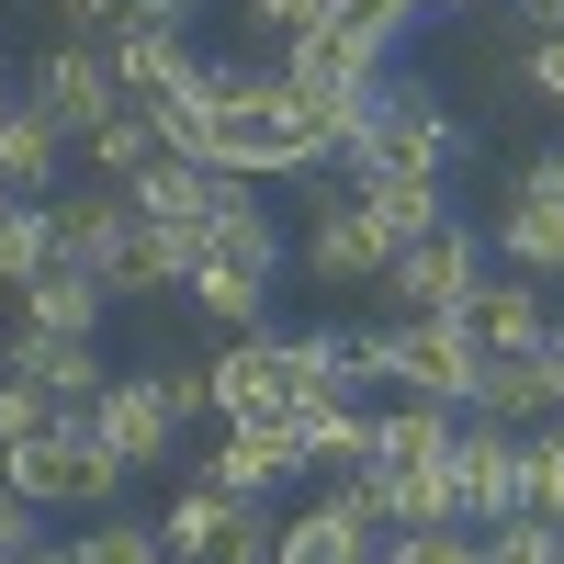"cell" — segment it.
I'll return each mask as SVG.
<instances>
[{"instance_id":"19","label":"cell","mask_w":564,"mask_h":564,"mask_svg":"<svg viewBox=\"0 0 564 564\" xmlns=\"http://www.w3.org/2000/svg\"><path fill=\"white\" fill-rule=\"evenodd\" d=\"M45 226H57V260H90V271H102L113 238L135 226V204L113 193V181H90V193H45Z\"/></svg>"},{"instance_id":"16","label":"cell","mask_w":564,"mask_h":564,"mask_svg":"<svg viewBox=\"0 0 564 564\" xmlns=\"http://www.w3.org/2000/svg\"><path fill=\"white\" fill-rule=\"evenodd\" d=\"M102 271L90 260H45V271H23L12 282V327H68V339H102Z\"/></svg>"},{"instance_id":"38","label":"cell","mask_w":564,"mask_h":564,"mask_svg":"<svg viewBox=\"0 0 564 564\" xmlns=\"http://www.w3.org/2000/svg\"><path fill=\"white\" fill-rule=\"evenodd\" d=\"M520 193H531V204H564V148H542V159L520 170Z\"/></svg>"},{"instance_id":"31","label":"cell","mask_w":564,"mask_h":564,"mask_svg":"<svg viewBox=\"0 0 564 564\" xmlns=\"http://www.w3.org/2000/svg\"><path fill=\"white\" fill-rule=\"evenodd\" d=\"M45 260H57L45 204H12V215H0V282H23V271H45Z\"/></svg>"},{"instance_id":"41","label":"cell","mask_w":564,"mask_h":564,"mask_svg":"<svg viewBox=\"0 0 564 564\" xmlns=\"http://www.w3.org/2000/svg\"><path fill=\"white\" fill-rule=\"evenodd\" d=\"M23 564H79V553H68V542H34V553H23Z\"/></svg>"},{"instance_id":"9","label":"cell","mask_w":564,"mask_h":564,"mask_svg":"<svg viewBox=\"0 0 564 564\" xmlns=\"http://www.w3.org/2000/svg\"><path fill=\"white\" fill-rule=\"evenodd\" d=\"M475 282H486V238H475V226H430L417 249H395L384 294H395L406 316H463V305H475Z\"/></svg>"},{"instance_id":"4","label":"cell","mask_w":564,"mask_h":564,"mask_svg":"<svg viewBox=\"0 0 564 564\" xmlns=\"http://www.w3.org/2000/svg\"><path fill=\"white\" fill-rule=\"evenodd\" d=\"M0 486L12 497H34V508H113V486H124V463L102 452V430L68 406L57 430H34L23 452H0Z\"/></svg>"},{"instance_id":"17","label":"cell","mask_w":564,"mask_h":564,"mask_svg":"<svg viewBox=\"0 0 564 564\" xmlns=\"http://www.w3.org/2000/svg\"><path fill=\"white\" fill-rule=\"evenodd\" d=\"M0 372L45 384L57 406H90V395L113 384V372H102V339H68V327H12V361H0Z\"/></svg>"},{"instance_id":"8","label":"cell","mask_w":564,"mask_h":564,"mask_svg":"<svg viewBox=\"0 0 564 564\" xmlns=\"http://www.w3.org/2000/svg\"><path fill=\"white\" fill-rule=\"evenodd\" d=\"M124 204L148 215L159 238H193V249H204V226H215L226 204H249V181L215 170V159H148V170L124 181Z\"/></svg>"},{"instance_id":"2","label":"cell","mask_w":564,"mask_h":564,"mask_svg":"<svg viewBox=\"0 0 564 564\" xmlns=\"http://www.w3.org/2000/svg\"><path fill=\"white\" fill-rule=\"evenodd\" d=\"M452 159H463V135H452V113H441V90L430 79H384L361 102V124L327 148V170L339 181H452Z\"/></svg>"},{"instance_id":"23","label":"cell","mask_w":564,"mask_h":564,"mask_svg":"<svg viewBox=\"0 0 564 564\" xmlns=\"http://www.w3.org/2000/svg\"><path fill=\"white\" fill-rule=\"evenodd\" d=\"M181 12H193V0H68V34L124 57V45H148V34H181Z\"/></svg>"},{"instance_id":"27","label":"cell","mask_w":564,"mask_h":564,"mask_svg":"<svg viewBox=\"0 0 564 564\" xmlns=\"http://www.w3.org/2000/svg\"><path fill=\"white\" fill-rule=\"evenodd\" d=\"M497 249H508V271L553 282V271H564V204H531V193H508V215H497Z\"/></svg>"},{"instance_id":"5","label":"cell","mask_w":564,"mask_h":564,"mask_svg":"<svg viewBox=\"0 0 564 564\" xmlns=\"http://www.w3.org/2000/svg\"><path fill=\"white\" fill-rule=\"evenodd\" d=\"M159 553H170V564H260V553H271V508L193 475V486L159 508Z\"/></svg>"},{"instance_id":"25","label":"cell","mask_w":564,"mask_h":564,"mask_svg":"<svg viewBox=\"0 0 564 564\" xmlns=\"http://www.w3.org/2000/svg\"><path fill=\"white\" fill-rule=\"evenodd\" d=\"M79 159H90V181H113V193H124V181L148 170V159H170V148H159V124H148V102H113L102 124L79 135Z\"/></svg>"},{"instance_id":"13","label":"cell","mask_w":564,"mask_h":564,"mask_svg":"<svg viewBox=\"0 0 564 564\" xmlns=\"http://www.w3.org/2000/svg\"><path fill=\"white\" fill-rule=\"evenodd\" d=\"M79 417L102 430V452L124 463V475H135V463H170V452H181V417L159 406V384H148V372H113V384L90 395Z\"/></svg>"},{"instance_id":"14","label":"cell","mask_w":564,"mask_h":564,"mask_svg":"<svg viewBox=\"0 0 564 564\" xmlns=\"http://www.w3.org/2000/svg\"><path fill=\"white\" fill-rule=\"evenodd\" d=\"M463 339H475L486 361H531L553 339V294L531 271H508V282H475V305H463Z\"/></svg>"},{"instance_id":"11","label":"cell","mask_w":564,"mask_h":564,"mask_svg":"<svg viewBox=\"0 0 564 564\" xmlns=\"http://www.w3.org/2000/svg\"><path fill=\"white\" fill-rule=\"evenodd\" d=\"M23 102H34L45 124H57V135H68V148H79V135H90V124H102V113L124 102V68L102 57V45H79V34H68V45H57V57H45V68L23 79Z\"/></svg>"},{"instance_id":"12","label":"cell","mask_w":564,"mask_h":564,"mask_svg":"<svg viewBox=\"0 0 564 564\" xmlns=\"http://www.w3.org/2000/svg\"><path fill=\"white\" fill-rule=\"evenodd\" d=\"M294 475H305V430H294V417H226V441L204 452V486L260 497V508H271V486H294Z\"/></svg>"},{"instance_id":"29","label":"cell","mask_w":564,"mask_h":564,"mask_svg":"<svg viewBox=\"0 0 564 564\" xmlns=\"http://www.w3.org/2000/svg\"><path fill=\"white\" fill-rule=\"evenodd\" d=\"M238 23H249V57H294L327 23V0H238Z\"/></svg>"},{"instance_id":"42","label":"cell","mask_w":564,"mask_h":564,"mask_svg":"<svg viewBox=\"0 0 564 564\" xmlns=\"http://www.w3.org/2000/svg\"><path fill=\"white\" fill-rule=\"evenodd\" d=\"M12 102H23V90H12V68H0V124H12Z\"/></svg>"},{"instance_id":"6","label":"cell","mask_w":564,"mask_h":564,"mask_svg":"<svg viewBox=\"0 0 564 564\" xmlns=\"http://www.w3.org/2000/svg\"><path fill=\"white\" fill-rule=\"evenodd\" d=\"M282 90H294V102L316 113V135L339 148V135L361 124V102L384 90V57H372V45H350L339 23H316V34L294 45V57H282Z\"/></svg>"},{"instance_id":"7","label":"cell","mask_w":564,"mask_h":564,"mask_svg":"<svg viewBox=\"0 0 564 564\" xmlns=\"http://www.w3.org/2000/svg\"><path fill=\"white\" fill-rule=\"evenodd\" d=\"M441 475H452L463 531L531 520V497H520V430H497V417H463V430H452V452H441Z\"/></svg>"},{"instance_id":"20","label":"cell","mask_w":564,"mask_h":564,"mask_svg":"<svg viewBox=\"0 0 564 564\" xmlns=\"http://www.w3.org/2000/svg\"><path fill=\"white\" fill-rule=\"evenodd\" d=\"M372 553H384V542H372L339 497H316V508H294V520L271 531V564H372Z\"/></svg>"},{"instance_id":"45","label":"cell","mask_w":564,"mask_h":564,"mask_svg":"<svg viewBox=\"0 0 564 564\" xmlns=\"http://www.w3.org/2000/svg\"><path fill=\"white\" fill-rule=\"evenodd\" d=\"M372 564H395V553H372Z\"/></svg>"},{"instance_id":"40","label":"cell","mask_w":564,"mask_h":564,"mask_svg":"<svg viewBox=\"0 0 564 564\" xmlns=\"http://www.w3.org/2000/svg\"><path fill=\"white\" fill-rule=\"evenodd\" d=\"M542 372H553V395H564V316H553V339H542Z\"/></svg>"},{"instance_id":"24","label":"cell","mask_w":564,"mask_h":564,"mask_svg":"<svg viewBox=\"0 0 564 564\" xmlns=\"http://www.w3.org/2000/svg\"><path fill=\"white\" fill-rule=\"evenodd\" d=\"M57 170H68V135L45 124L34 102H12V124H0V181L34 204V193H57Z\"/></svg>"},{"instance_id":"37","label":"cell","mask_w":564,"mask_h":564,"mask_svg":"<svg viewBox=\"0 0 564 564\" xmlns=\"http://www.w3.org/2000/svg\"><path fill=\"white\" fill-rule=\"evenodd\" d=\"M34 520H45V508H34V497H12V486H0V564H23V553L45 542Z\"/></svg>"},{"instance_id":"1","label":"cell","mask_w":564,"mask_h":564,"mask_svg":"<svg viewBox=\"0 0 564 564\" xmlns=\"http://www.w3.org/2000/svg\"><path fill=\"white\" fill-rule=\"evenodd\" d=\"M215 170H238V181L327 170V135H316V113L294 90H282V57H215Z\"/></svg>"},{"instance_id":"32","label":"cell","mask_w":564,"mask_h":564,"mask_svg":"<svg viewBox=\"0 0 564 564\" xmlns=\"http://www.w3.org/2000/svg\"><path fill=\"white\" fill-rule=\"evenodd\" d=\"M57 417H68V406L45 395V384H23V372H0V452H23L34 430H57Z\"/></svg>"},{"instance_id":"10","label":"cell","mask_w":564,"mask_h":564,"mask_svg":"<svg viewBox=\"0 0 564 564\" xmlns=\"http://www.w3.org/2000/svg\"><path fill=\"white\" fill-rule=\"evenodd\" d=\"M384 339H395V384H406V395L475 417V372H486V350L463 339V316H406V327H384Z\"/></svg>"},{"instance_id":"22","label":"cell","mask_w":564,"mask_h":564,"mask_svg":"<svg viewBox=\"0 0 564 564\" xmlns=\"http://www.w3.org/2000/svg\"><path fill=\"white\" fill-rule=\"evenodd\" d=\"M475 417H497V430H542V417H564L542 350H531V361H486V372H475Z\"/></svg>"},{"instance_id":"34","label":"cell","mask_w":564,"mask_h":564,"mask_svg":"<svg viewBox=\"0 0 564 564\" xmlns=\"http://www.w3.org/2000/svg\"><path fill=\"white\" fill-rule=\"evenodd\" d=\"M486 564H564V520H497Z\"/></svg>"},{"instance_id":"15","label":"cell","mask_w":564,"mask_h":564,"mask_svg":"<svg viewBox=\"0 0 564 564\" xmlns=\"http://www.w3.org/2000/svg\"><path fill=\"white\" fill-rule=\"evenodd\" d=\"M204 372H215V417H294V372H282L271 327H238Z\"/></svg>"},{"instance_id":"44","label":"cell","mask_w":564,"mask_h":564,"mask_svg":"<svg viewBox=\"0 0 564 564\" xmlns=\"http://www.w3.org/2000/svg\"><path fill=\"white\" fill-rule=\"evenodd\" d=\"M12 204H23V193H12V181H0V215H12Z\"/></svg>"},{"instance_id":"21","label":"cell","mask_w":564,"mask_h":564,"mask_svg":"<svg viewBox=\"0 0 564 564\" xmlns=\"http://www.w3.org/2000/svg\"><path fill=\"white\" fill-rule=\"evenodd\" d=\"M350 204H361V226H372V238H384V260L395 249H417V238H430V226H452L441 215V181H350Z\"/></svg>"},{"instance_id":"30","label":"cell","mask_w":564,"mask_h":564,"mask_svg":"<svg viewBox=\"0 0 564 564\" xmlns=\"http://www.w3.org/2000/svg\"><path fill=\"white\" fill-rule=\"evenodd\" d=\"M68 553H79V564H170V553H159V520H113V508H102Z\"/></svg>"},{"instance_id":"43","label":"cell","mask_w":564,"mask_h":564,"mask_svg":"<svg viewBox=\"0 0 564 564\" xmlns=\"http://www.w3.org/2000/svg\"><path fill=\"white\" fill-rule=\"evenodd\" d=\"M0 327H12V282H0Z\"/></svg>"},{"instance_id":"36","label":"cell","mask_w":564,"mask_h":564,"mask_svg":"<svg viewBox=\"0 0 564 564\" xmlns=\"http://www.w3.org/2000/svg\"><path fill=\"white\" fill-rule=\"evenodd\" d=\"M520 79H531V102H564V23H553V34H531Z\"/></svg>"},{"instance_id":"18","label":"cell","mask_w":564,"mask_h":564,"mask_svg":"<svg viewBox=\"0 0 564 564\" xmlns=\"http://www.w3.org/2000/svg\"><path fill=\"white\" fill-rule=\"evenodd\" d=\"M305 271H316V282H339V294H361V282H384L395 260H384V238L361 226V204H350V193H327V204H316V226H305Z\"/></svg>"},{"instance_id":"35","label":"cell","mask_w":564,"mask_h":564,"mask_svg":"<svg viewBox=\"0 0 564 564\" xmlns=\"http://www.w3.org/2000/svg\"><path fill=\"white\" fill-rule=\"evenodd\" d=\"M148 384H159V406L181 417V430H193V417H215V372H204V361H159Z\"/></svg>"},{"instance_id":"26","label":"cell","mask_w":564,"mask_h":564,"mask_svg":"<svg viewBox=\"0 0 564 564\" xmlns=\"http://www.w3.org/2000/svg\"><path fill=\"white\" fill-rule=\"evenodd\" d=\"M452 430H463L452 406L395 395V406H372V463H441V452H452Z\"/></svg>"},{"instance_id":"39","label":"cell","mask_w":564,"mask_h":564,"mask_svg":"<svg viewBox=\"0 0 564 564\" xmlns=\"http://www.w3.org/2000/svg\"><path fill=\"white\" fill-rule=\"evenodd\" d=\"M520 23H531V34H553V23H564V0H520Z\"/></svg>"},{"instance_id":"28","label":"cell","mask_w":564,"mask_h":564,"mask_svg":"<svg viewBox=\"0 0 564 564\" xmlns=\"http://www.w3.org/2000/svg\"><path fill=\"white\" fill-rule=\"evenodd\" d=\"M294 430H305V475H372V406H327Z\"/></svg>"},{"instance_id":"33","label":"cell","mask_w":564,"mask_h":564,"mask_svg":"<svg viewBox=\"0 0 564 564\" xmlns=\"http://www.w3.org/2000/svg\"><path fill=\"white\" fill-rule=\"evenodd\" d=\"M384 553H395V564H486V531H463V520H441V531H395Z\"/></svg>"},{"instance_id":"3","label":"cell","mask_w":564,"mask_h":564,"mask_svg":"<svg viewBox=\"0 0 564 564\" xmlns=\"http://www.w3.org/2000/svg\"><path fill=\"white\" fill-rule=\"evenodd\" d=\"M271 282H282V226L260 215V193L249 204H226L215 226H204V260H193V294L215 327H260V305H271Z\"/></svg>"}]
</instances>
